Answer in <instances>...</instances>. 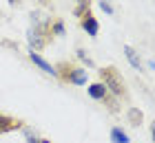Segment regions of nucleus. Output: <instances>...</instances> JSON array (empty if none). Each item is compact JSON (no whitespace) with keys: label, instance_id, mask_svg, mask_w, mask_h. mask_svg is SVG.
Segmentation results:
<instances>
[{"label":"nucleus","instance_id":"obj_1","mask_svg":"<svg viewBox=\"0 0 155 143\" xmlns=\"http://www.w3.org/2000/svg\"><path fill=\"white\" fill-rule=\"evenodd\" d=\"M53 77L60 84H67V86L69 84H71V86H84L89 82L87 68L78 66L75 62H67V60H62V62H58L53 66Z\"/></svg>","mask_w":155,"mask_h":143},{"label":"nucleus","instance_id":"obj_2","mask_svg":"<svg viewBox=\"0 0 155 143\" xmlns=\"http://www.w3.org/2000/svg\"><path fill=\"white\" fill-rule=\"evenodd\" d=\"M100 84H104V88L109 90V95H113V97H117L120 101H126L129 99V88H126V82H124V77H122V73L115 68V66H104V68H100Z\"/></svg>","mask_w":155,"mask_h":143},{"label":"nucleus","instance_id":"obj_3","mask_svg":"<svg viewBox=\"0 0 155 143\" xmlns=\"http://www.w3.org/2000/svg\"><path fill=\"white\" fill-rule=\"evenodd\" d=\"M49 24H51V18H45L38 24H31L29 31H27V42H29V48L33 53L42 51L49 42H51V33H49Z\"/></svg>","mask_w":155,"mask_h":143},{"label":"nucleus","instance_id":"obj_4","mask_svg":"<svg viewBox=\"0 0 155 143\" xmlns=\"http://www.w3.org/2000/svg\"><path fill=\"white\" fill-rule=\"evenodd\" d=\"M25 126L27 123H25L22 119L0 112V137H2V134H9V132H16V130H22Z\"/></svg>","mask_w":155,"mask_h":143},{"label":"nucleus","instance_id":"obj_5","mask_svg":"<svg viewBox=\"0 0 155 143\" xmlns=\"http://www.w3.org/2000/svg\"><path fill=\"white\" fill-rule=\"evenodd\" d=\"M80 26H82V31H87L91 38H95L97 33H100V22L95 20V16L91 11H87L84 16L80 18Z\"/></svg>","mask_w":155,"mask_h":143},{"label":"nucleus","instance_id":"obj_6","mask_svg":"<svg viewBox=\"0 0 155 143\" xmlns=\"http://www.w3.org/2000/svg\"><path fill=\"white\" fill-rule=\"evenodd\" d=\"M122 51H124V55H126V60H129L131 66L135 68V70H140V73H142V66H144V64H142V60H140V55H137L135 48L129 46V44H124V46H122Z\"/></svg>","mask_w":155,"mask_h":143},{"label":"nucleus","instance_id":"obj_7","mask_svg":"<svg viewBox=\"0 0 155 143\" xmlns=\"http://www.w3.org/2000/svg\"><path fill=\"white\" fill-rule=\"evenodd\" d=\"M87 92H89V97H91V99H95V101H102V99L109 95V90L104 88V84H100V82H93V84H89Z\"/></svg>","mask_w":155,"mask_h":143},{"label":"nucleus","instance_id":"obj_8","mask_svg":"<svg viewBox=\"0 0 155 143\" xmlns=\"http://www.w3.org/2000/svg\"><path fill=\"white\" fill-rule=\"evenodd\" d=\"M29 60H31L33 64H36L38 68H42L45 73H49V75L53 77V66H51V64H49V62H47V60H45V57H42L40 53H33V51H29Z\"/></svg>","mask_w":155,"mask_h":143},{"label":"nucleus","instance_id":"obj_9","mask_svg":"<svg viewBox=\"0 0 155 143\" xmlns=\"http://www.w3.org/2000/svg\"><path fill=\"white\" fill-rule=\"evenodd\" d=\"M126 119H129L131 126L137 128V126H142V121H144V112L140 108H133V106H131V108H126Z\"/></svg>","mask_w":155,"mask_h":143},{"label":"nucleus","instance_id":"obj_10","mask_svg":"<svg viewBox=\"0 0 155 143\" xmlns=\"http://www.w3.org/2000/svg\"><path fill=\"white\" fill-rule=\"evenodd\" d=\"M49 33H51V38H62L64 35V22H62L60 18H51V24H49Z\"/></svg>","mask_w":155,"mask_h":143},{"label":"nucleus","instance_id":"obj_11","mask_svg":"<svg viewBox=\"0 0 155 143\" xmlns=\"http://www.w3.org/2000/svg\"><path fill=\"white\" fill-rule=\"evenodd\" d=\"M111 141L113 143H131V139H129V134H126L120 126H115V128H111Z\"/></svg>","mask_w":155,"mask_h":143},{"label":"nucleus","instance_id":"obj_12","mask_svg":"<svg viewBox=\"0 0 155 143\" xmlns=\"http://www.w3.org/2000/svg\"><path fill=\"white\" fill-rule=\"evenodd\" d=\"M91 2H93V0H75L73 16H75V18H82L87 11H91Z\"/></svg>","mask_w":155,"mask_h":143},{"label":"nucleus","instance_id":"obj_13","mask_svg":"<svg viewBox=\"0 0 155 143\" xmlns=\"http://www.w3.org/2000/svg\"><path fill=\"white\" fill-rule=\"evenodd\" d=\"M102 104H104V108H107L111 114H117V112H120V99H117V97L107 95V97L102 99Z\"/></svg>","mask_w":155,"mask_h":143},{"label":"nucleus","instance_id":"obj_14","mask_svg":"<svg viewBox=\"0 0 155 143\" xmlns=\"http://www.w3.org/2000/svg\"><path fill=\"white\" fill-rule=\"evenodd\" d=\"M22 130H25V139H27V143H51L49 139H40L36 132L29 130V128H22Z\"/></svg>","mask_w":155,"mask_h":143},{"label":"nucleus","instance_id":"obj_15","mask_svg":"<svg viewBox=\"0 0 155 143\" xmlns=\"http://www.w3.org/2000/svg\"><path fill=\"white\" fill-rule=\"evenodd\" d=\"M75 55H78V60H80V62H84L89 68H93V66H95V64H93V60H91V57L87 55V51H84V48H78V51H75Z\"/></svg>","mask_w":155,"mask_h":143},{"label":"nucleus","instance_id":"obj_16","mask_svg":"<svg viewBox=\"0 0 155 143\" xmlns=\"http://www.w3.org/2000/svg\"><path fill=\"white\" fill-rule=\"evenodd\" d=\"M97 5H100V9H102L104 13H107V16H113V13H115V9L111 7L109 0H97Z\"/></svg>","mask_w":155,"mask_h":143},{"label":"nucleus","instance_id":"obj_17","mask_svg":"<svg viewBox=\"0 0 155 143\" xmlns=\"http://www.w3.org/2000/svg\"><path fill=\"white\" fill-rule=\"evenodd\" d=\"M7 2H9V5H20L22 0H7Z\"/></svg>","mask_w":155,"mask_h":143},{"label":"nucleus","instance_id":"obj_18","mask_svg":"<svg viewBox=\"0 0 155 143\" xmlns=\"http://www.w3.org/2000/svg\"><path fill=\"white\" fill-rule=\"evenodd\" d=\"M40 2H47V0H40Z\"/></svg>","mask_w":155,"mask_h":143}]
</instances>
